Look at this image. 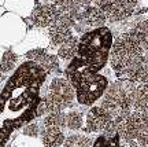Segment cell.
Wrapping results in <instances>:
<instances>
[{
	"mask_svg": "<svg viewBox=\"0 0 148 147\" xmlns=\"http://www.w3.org/2000/svg\"><path fill=\"white\" fill-rule=\"evenodd\" d=\"M67 81L75 91V99L79 105L90 106L104 95L108 88V80L90 70L79 58L67 69Z\"/></svg>",
	"mask_w": 148,
	"mask_h": 147,
	"instance_id": "1",
	"label": "cell"
},
{
	"mask_svg": "<svg viewBox=\"0 0 148 147\" xmlns=\"http://www.w3.org/2000/svg\"><path fill=\"white\" fill-rule=\"evenodd\" d=\"M112 33L108 28H97L84 33L79 39L78 55L79 59L93 72L100 70L107 59L110 58V51L112 47Z\"/></svg>",
	"mask_w": 148,
	"mask_h": 147,
	"instance_id": "2",
	"label": "cell"
},
{
	"mask_svg": "<svg viewBox=\"0 0 148 147\" xmlns=\"http://www.w3.org/2000/svg\"><path fill=\"white\" fill-rule=\"evenodd\" d=\"M137 84L129 81H116L108 85L101 96L100 106L110 113L115 121L126 118L133 111V92Z\"/></svg>",
	"mask_w": 148,
	"mask_h": 147,
	"instance_id": "3",
	"label": "cell"
},
{
	"mask_svg": "<svg viewBox=\"0 0 148 147\" xmlns=\"http://www.w3.org/2000/svg\"><path fill=\"white\" fill-rule=\"evenodd\" d=\"M74 100H75V91L73 85L66 79L56 77L51 81L48 94L37 106L36 116L38 117L42 114L63 111L64 109L73 106Z\"/></svg>",
	"mask_w": 148,
	"mask_h": 147,
	"instance_id": "4",
	"label": "cell"
},
{
	"mask_svg": "<svg viewBox=\"0 0 148 147\" xmlns=\"http://www.w3.org/2000/svg\"><path fill=\"white\" fill-rule=\"evenodd\" d=\"M115 122L121 142L148 147V111L133 110L126 118Z\"/></svg>",
	"mask_w": 148,
	"mask_h": 147,
	"instance_id": "5",
	"label": "cell"
},
{
	"mask_svg": "<svg viewBox=\"0 0 148 147\" xmlns=\"http://www.w3.org/2000/svg\"><path fill=\"white\" fill-rule=\"evenodd\" d=\"M85 131L92 133H104L115 135L118 133L116 122L110 113L104 110L101 106H93L85 118Z\"/></svg>",
	"mask_w": 148,
	"mask_h": 147,
	"instance_id": "6",
	"label": "cell"
},
{
	"mask_svg": "<svg viewBox=\"0 0 148 147\" xmlns=\"http://www.w3.org/2000/svg\"><path fill=\"white\" fill-rule=\"evenodd\" d=\"M93 3L103 11L107 21L121 22L133 15L138 0H93Z\"/></svg>",
	"mask_w": 148,
	"mask_h": 147,
	"instance_id": "7",
	"label": "cell"
},
{
	"mask_svg": "<svg viewBox=\"0 0 148 147\" xmlns=\"http://www.w3.org/2000/svg\"><path fill=\"white\" fill-rule=\"evenodd\" d=\"M106 22L107 18L103 14V11L99 10L96 6H86L79 10L78 18H77L74 28L75 29L78 28V30L81 29V26H84V29H89V28L97 29V28L104 26Z\"/></svg>",
	"mask_w": 148,
	"mask_h": 147,
	"instance_id": "8",
	"label": "cell"
},
{
	"mask_svg": "<svg viewBox=\"0 0 148 147\" xmlns=\"http://www.w3.org/2000/svg\"><path fill=\"white\" fill-rule=\"evenodd\" d=\"M56 14L53 4H37L32 12V22L38 28H49L56 19Z\"/></svg>",
	"mask_w": 148,
	"mask_h": 147,
	"instance_id": "9",
	"label": "cell"
},
{
	"mask_svg": "<svg viewBox=\"0 0 148 147\" xmlns=\"http://www.w3.org/2000/svg\"><path fill=\"white\" fill-rule=\"evenodd\" d=\"M40 137L44 147H60L63 146L66 140L63 129L52 126H42V129L40 131Z\"/></svg>",
	"mask_w": 148,
	"mask_h": 147,
	"instance_id": "10",
	"label": "cell"
},
{
	"mask_svg": "<svg viewBox=\"0 0 148 147\" xmlns=\"http://www.w3.org/2000/svg\"><path fill=\"white\" fill-rule=\"evenodd\" d=\"M48 33H49V39L53 46H60L64 43L69 37H71V26L66 25L62 21H55L48 28Z\"/></svg>",
	"mask_w": 148,
	"mask_h": 147,
	"instance_id": "11",
	"label": "cell"
},
{
	"mask_svg": "<svg viewBox=\"0 0 148 147\" xmlns=\"http://www.w3.org/2000/svg\"><path fill=\"white\" fill-rule=\"evenodd\" d=\"M27 58L36 61L40 66H41L44 70H47L48 73H52V72H56L59 68L58 61L55 57L49 55V54L44 52L41 50H34V51H30L27 54Z\"/></svg>",
	"mask_w": 148,
	"mask_h": 147,
	"instance_id": "12",
	"label": "cell"
},
{
	"mask_svg": "<svg viewBox=\"0 0 148 147\" xmlns=\"http://www.w3.org/2000/svg\"><path fill=\"white\" fill-rule=\"evenodd\" d=\"M133 110L148 111V84H137L133 92Z\"/></svg>",
	"mask_w": 148,
	"mask_h": 147,
	"instance_id": "13",
	"label": "cell"
},
{
	"mask_svg": "<svg viewBox=\"0 0 148 147\" xmlns=\"http://www.w3.org/2000/svg\"><path fill=\"white\" fill-rule=\"evenodd\" d=\"M78 44H79V40L75 36L69 37L66 41L59 46V50H58L59 58L66 59V61L74 59L75 55L78 54Z\"/></svg>",
	"mask_w": 148,
	"mask_h": 147,
	"instance_id": "14",
	"label": "cell"
},
{
	"mask_svg": "<svg viewBox=\"0 0 148 147\" xmlns=\"http://www.w3.org/2000/svg\"><path fill=\"white\" fill-rule=\"evenodd\" d=\"M129 30L133 33V36L138 40V43L143 46L144 51L148 48V19L138 21L132 29Z\"/></svg>",
	"mask_w": 148,
	"mask_h": 147,
	"instance_id": "15",
	"label": "cell"
},
{
	"mask_svg": "<svg viewBox=\"0 0 148 147\" xmlns=\"http://www.w3.org/2000/svg\"><path fill=\"white\" fill-rule=\"evenodd\" d=\"M42 126H52V128L63 129V128H66V114H64L63 111L49 113V114H47V116L44 117Z\"/></svg>",
	"mask_w": 148,
	"mask_h": 147,
	"instance_id": "16",
	"label": "cell"
},
{
	"mask_svg": "<svg viewBox=\"0 0 148 147\" xmlns=\"http://www.w3.org/2000/svg\"><path fill=\"white\" fill-rule=\"evenodd\" d=\"M92 139L81 133H73L66 137L63 147H92Z\"/></svg>",
	"mask_w": 148,
	"mask_h": 147,
	"instance_id": "17",
	"label": "cell"
},
{
	"mask_svg": "<svg viewBox=\"0 0 148 147\" xmlns=\"http://www.w3.org/2000/svg\"><path fill=\"white\" fill-rule=\"evenodd\" d=\"M92 147H121V137L118 133H115V135L101 133L93 140Z\"/></svg>",
	"mask_w": 148,
	"mask_h": 147,
	"instance_id": "18",
	"label": "cell"
},
{
	"mask_svg": "<svg viewBox=\"0 0 148 147\" xmlns=\"http://www.w3.org/2000/svg\"><path fill=\"white\" fill-rule=\"evenodd\" d=\"M84 125V117L77 110H71L66 114V128L70 131H78Z\"/></svg>",
	"mask_w": 148,
	"mask_h": 147,
	"instance_id": "19",
	"label": "cell"
},
{
	"mask_svg": "<svg viewBox=\"0 0 148 147\" xmlns=\"http://www.w3.org/2000/svg\"><path fill=\"white\" fill-rule=\"evenodd\" d=\"M16 62V57L14 52H11V51H5L4 55H3V58L0 61V72L1 73H5V72H8L11 69L14 68V65Z\"/></svg>",
	"mask_w": 148,
	"mask_h": 147,
	"instance_id": "20",
	"label": "cell"
},
{
	"mask_svg": "<svg viewBox=\"0 0 148 147\" xmlns=\"http://www.w3.org/2000/svg\"><path fill=\"white\" fill-rule=\"evenodd\" d=\"M23 135H26L29 137H37L40 135V129H38V125L37 124H30L23 128Z\"/></svg>",
	"mask_w": 148,
	"mask_h": 147,
	"instance_id": "21",
	"label": "cell"
},
{
	"mask_svg": "<svg viewBox=\"0 0 148 147\" xmlns=\"http://www.w3.org/2000/svg\"><path fill=\"white\" fill-rule=\"evenodd\" d=\"M73 1L78 6V7H86V6H90V3H92L93 0H73Z\"/></svg>",
	"mask_w": 148,
	"mask_h": 147,
	"instance_id": "22",
	"label": "cell"
},
{
	"mask_svg": "<svg viewBox=\"0 0 148 147\" xmlns=\"http://www.w3.org/2000/svg\"><path fill=\"white\" fill-rule=\"evenodd\" d=\"M126 147H144V146H140L138 143H129V144H126Z\"/></svg>",
	"mask_w": 148,
	"mask_h": 147,
	"instance_id": "23",
	"label": "cell"
}]
</instances>
